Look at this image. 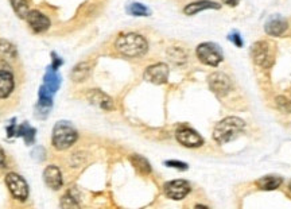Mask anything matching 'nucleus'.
I'll use <instances>...</instances> for the list:
<instances>
[{"mask_svg": "<svg viewBox=\"0 0 291 209\" xmlns=\"http://www.w3.org/2000/svg\"><path fill=\"white\" fill-rule=\"evenodd\" d=\"M115 47L120 54L135 58V57H140V55L147 53L149 43L146 41V38L139 35V34L128 33L123 34L117 38L116 42H115Z\"/></svg>", "mask_w": 291, "mask_h": 209, "instance_id": "obj_1", "label": "nucleus"}, {"mask_svg": "<svg viewBox=\"0 0 291 209\" xmlns=\"http://www.w3.org/2000/svg\"><path fill=\"white\" fill-rule=\"evenodd\" d=\"M246 127L244 120H241L236 116L225 117L220 123H217L213 131V139L216 141L219 145H225V143L231 142L235 138L243 132Z\"/></svg>", "mask_w": 291, "mask_h": 209, "instance_id": "obj_2", "label": "nucleus"}, {"mask_svg": "<svg viewBox=\"0 0 291 209\" xmlns=\"http://www.w3.org/2000/svg\"><path fill=\"white\" fill-rule=\"evenodd\" d=\"M79 134L69 121L61 120L54 125L53 130V146L57 150H66L77 141Z\"/></svg>", "mask_w": 291, "mask_h": 209, "instance_id": "obj_3", "label": "nucleus"}, {"mask_svg": "<svg viewBox=\"0 0 291 209\" xmlns=\"http://www.w3.org/2000/svg\"><path fill=\"white\" fill-rule=\"evenodd\" d=\"M251 57L254 59V62L258 66L263 67V69H268L272 66L275 59L274 47L270 42L267 41H259L252 45L251 47Z\"/></svg>", "mask_w": 291, "mask_h": 209, "instance_id": "obj_4", "label": "nucleus"}, {"mask_svg": "<svg viewBox=\"0 0 291 209\" xmlns=\"http://www.w3.org/2000/svg\"><path fill=\"white\" fill-rule=\"evenodd\" d=\"M196 54L201 62L209 66H219L223 61V51L212 42L201 43L196 50Z\"/></svg>", "mask_w": 291, "mask_h": 209, "instance_id": "obj_5", "label": "nucleus"}, {"mask_svg": "<svg viewBox=\"0 0 291 209\" xmlns=\"http://www.w3.org/2000/svg\"><path fill=\"white\" fill-rule=\"evenodd\" d=\"M6 184L14 198L21 201H26L29 198V185L22 176L17 173H9L6 176Z\"/></svg>", "mask_w": 291, "mask_h": 209, "instance_id": "obj_6", "label": "nucleus"}, {"mask_svg": "<svg viewBox=\"0 0 291 209\" xmlns=\"http://www.w3.org/2000/svg\"><path fill=\"white\" fill-rule=\"evenodd\" d=\"M208 84L210 91L213 93H216L217 96H224L232 88L231 79L225 73H221V72H216V73H212L209 76Z\"/></svg>", "mask_w": 291, "mask_h": 209, "instance_id": "obj_7", "label": "nucleus"}, {"mask_svg": "<svg viewBox=\"0 0 291 209\" xmlns=\"http://www.w3.org/2000/svg\"><path fill=\"white\" fill-rule=\"evenodd\" d=\"M169 79V66L166 63H155L146 69L144 80L155 85L165 84Z\"/></svg>", "mask_w": 291, "mask_h": 209, "instance_id": "obj_8", "label": "nucleus"}, {"mask_svg": "<svg viewBox=\"0 0 291 209\" xmlns=\"http://www.w3.org/2000/svg\"><path fill=\"white\" fill-rule=\"evenodd\" d=\"M190 192V185L185 180H174L165 185V194L171 200H182Z\"/></svg>", "mask_w": 291, "mask_h": 209, "instance_id": "obj_9", "label": "nucleus"}, {"mask_svg": "<svg viewBox=\"0 0 291 209\" xmlns=\"http://www.w3.org/2000/svg\"><path fill=\"white\" fill-rule=\"evenodd\" d=\"M177 141L185 147H200L204 143V139L201 138V135L197 131L191 130L189 127H182L177 131Z\"/></svg>", "mask_w": 291, "mask_h": 209, "instance_id": "obj_10", "label": "nucleus"}, {"mask_svg": "<svg viewBox=\"0 0 291 209\" xmlns=\"http://www.w3.org/2000/svg\"><path fill=\"white\" fill-rule=\"evenodd\" d=\"M26 19L34 33H45L46 30L50 27V19L38 10L30 11Z\"/></svg>", "mask_w": 291, "mask_h": 209, "instance_id": "obj_11", "label": "nucleus"}, {"mask_svg": "<svg viewBox=\"0 0 291 209\" xmlns=\"http://www.w3.org/2000/svg\"><path fill=\"white\" fill-rule=\"evenodd\" d=\"M43 180H45L46 185L49 188L54 189V190H58V189L62 188V173L55 165H50V166L46 167L45 172H43Z\"/></svg>", "mask_w": 291, "mask_h": 209, "instance_id": "obj_12", "label": "nucleus"}, {"mask_svg": "<svg viewBox=\"0 0 291 209\" xmlns=\"http://www.w3.org/2000/svg\"><path fill=\"white\" fill-rule=\"evenodd\" d=\"M264 30L271 37H280L287 30V21L280 15H272L266 22Z\"/></svg>", "mask_w": 291, "mask_h": 209, "instance_id": "obj_13", "label": "nucleus"}, {"mask_svg": "<svg viewBox=\"0 0 291 209\" xmlns=\"http://www.w3.org/2000/svg\"><path fill=\"white\" fill-rule=\"evenodd\" d=\"M88 100L91 101L92 104L100 107L101 109H105V111H111L113 109V101L112 99L105 95L104 92H101L99 89H92L91 92L88 93Z\"/></svg>", "mask_w": 291, "mask_h": 209, "instance_id": "obj_14", "label": "nucleus"}, {"mask_svg": "<svg viewBox=\"0 0 291 209\" xmlns=\"http://www.w3.org/2000/svg\"><path fill=\"white\" fill-rule=\"evenodd\" d=\"M42 87L46 88L47 91H50L51 93H55L61 87V76L57 72V69H53L51 66L47 67V71L43 77V84Z\"/></svg>", "mask_w": 291, "mask_h": 209, "instance_id": "obj_15", "label": "nucleus"}, {"mask_svg": "<svg viewBox=\"0 0 291 209\" xmlns=\"http://www.w3.org/2000/svg\"><path fill=\"white\" fill-rule=\"evenodd\" d=\"M15 81L14 76L9 71H0V99H7L13 93Z\"/></svg>", "mask_w": 291, "mask_h": 209, "instance_id": "obj_16", "label": "nucleus"}, {"mask_svg": "<svg viewBox=\"0 0 291 209\" xmlns=\"http://www.w3.org/2000/svg\"><path fill=\"white\" fill-rule=\"evenodd\" d=\"M220 9V5H217L214 2H210V0H200V2H194V3H190L187 5L185 9H183V13L191 17V15H197L201 11H205V10H219Z\"/></svg>", "mask_w": 291, "mask_h": 209, "instance_id": "obj_17", "label": "nucleus"}, {"mask_svg": "<svg viewBox=\"0 0 291 209\" xmlns=\"http://www.w3.org/2000/svg\"><path fill=\"white\" fill-rule=\"evenodd\" d=\"M282 177L279 176H266L256 181V185L263 190H275L282 185Z\"/></svg>", "mask_w": 291, "mask_h": 209, "instance_id": "obj_18", "label": "nucleus"}, {"mask_svg": "<svg viewBox=\"0 0 291 209\" xmlns=\"http://www.w3.org/2000/svg\"><path fill=\"white\" fill-rule=\"evenodd\" d=\"M129 162L132 163V166L135 167L140 174H143V176H147V174L151 173L150 162H149L144 157H141V155L132 154L129 157Z\"/></svg>", "mask_w": 291, "mask_h": 209, "instance_id": "obj_19", "label": "nucleus"}, {"mask_svg": "<svg viewBox=\"0 0 291 209\" xmlns=\"http://www.w3.org/2000/svg\"><path fill=\"white\" fill-rule=\"evenodd\" d=\"M35 128L31 127L29 123H22L21 125L17 127V132H15V136H21V138L25 139V142L27 145H31L35 141Z\"/></svg>", "mask_w": 291, "mask_h": 209, "instance_id": "obj_20", "label": "nucleus"}, {"mask_svg": "<svg viewBox=\"0 0 291 209\" xmlns=\"http://www.w3.org/2000/svg\"><path fill=\"white\" fill-rule=\"evenodd\" d=\"M92 72V65L89 62H81L73 69L71 72V79L75 80L76 83H81L89 77Z\"/></svg>", "mask_w": 291, "mask_h": 209, "instance_id": "obj_21", "label": "nucleus"}, {"mask_svg": "<svg viewBox=\"0 0 291 209\" xmlns=\"http://www.w3.org/2000/svg\"><path fill=\"white\" fill-rule=\"evenodd\" d=\"M17 49L13 43L6 39H0V57L5 59H15L17 58Z\"/></svg>", "mask_w": 291, "mask_h": 209, "instance_id": "obj_22", "label": "nucleus"}, {"mask_svg": "<svg viewBox=\"0 0 291 209\" xmlns=\"http://www.w3.org/2000/svg\"><path fill=\"white\" fill-rule=\"evenodd\" d=\"M127 13L129 15H132V17H149L151 14L150 9L149 7H146L144 5H141V3H129L127 6Z\"/></svg>", "mask_w": 291, "mask_h": 209, "instance_id": "obj_23", "label": "nucleus"}, {"mask_svg": "<svg viewBox=\"0 0 291 209\" xmlns=\"http://www.w3.org/2000/svg\"><path fill=\"white\" fill-rule=\"evenodd\" d=\"M10 2H11V6H13L14 11H15L18 17L26 19L30 13L29 2L27 0H10Z\"/></svg>", "mask_w": 291, "mask_h": 209, "instance_id": "obj_24", "label": "nucleus"}, {"mask_svg": "<svg viewBox=\"0 0 291 209\" xmlns=\"http://www.w3.org/2000/svg\"><path fill=\"white\" fill-rule=\"evenodd\" d=\"M169 57L173 62L175 63H182L186 61V54L183 53V50L178 49V47H173L169 50Z\"/></svg>", "mask_w": 291, "mask_h": 209, "instance_id": "obj_25", "label": "nucleus"}, {"mask_svg": "<svg viewBox=\"0 0 291 209\" xmlns=\"http://www.w3.org/2000/svg\"><path fill=\"white\" fill-rule=\"evenodd\" d=\"M276 104H278V108L283 112H290L291 111V101L287 100L286 97H276Z\"/></svg>", "mask_w": 291, "mask_h": 209, "instance_id": "obj_26", "label": "nucleus"}, {"mask_svg": "<svg viewBox=\"0 0 291 209\" xmlns=\"http://www.w3.org/2000/svg\"><path fill=\"white\" fill-rule=\"evenodd\" d=\"M165 165L173 169H178V170H187V165L185 162H179V161H166Z\"/></svg>", "mask_w": 291, "mask_h": 209, "instance_id": "obj_27", "label": "nucleus"}, {"mask_svg": "<svg viewBox=\"0 0 291 209\" xmlns=\"http://www.w3.org/2000/svg\"><path fill=\"white\" fill-rule=\"evenodd\" d=\"M51 59H53V63H51V67H53V69H58V67L63 63V59L61 58V57H58L57 53H54V51L51 53Z\"/></svg>", "mask_w": 291, "mask_h": 209, "instance_id": "obj_28", "label": "nucleus"}, {"mask_svg": "<svg viewBox=\"0 0 291 209\" xmlns=\"http://www.w3.org/2000/svg\"><path fill=\"white\" fill-rule=\"evenodd\" d=\"M33 158L42 162V161L45 159V149H43V147H37V149L33 151Z\"/></svg>", "mask_w": 291, "mask_h": 209, "instance_id": "obj_29", "label": "nucleus"}, {"mask_svg": "<svg viewBox=\"0 0 291 209\" xmlns=\"http://www.w3.org/2000/svg\"><path fill=\"white\" fill-rule=\"evenodd\" d=\"M228 39L231 42H233V43H235L237 47L243 46V41H241V37H240V34L239 33H232L228 37Z\"/></svg>", "mask_w": 291, "mask_h": 209, "instance_id": "obj_30", "label": "nucleus"}, {"mask_svg": "<svg viewBox=\"0 0 291 209\" xmlns=\"http://www.w3.org/2000/svg\"><path fill=\"white\" fill-rule=\"evenodd\" d=\"M17 127L18 125L15 124V119H13V120H11V124L7 127V135H9V136H14L15 132H17Z\"/></svg>", "mask_w": 291, "mask_h": 209, "instance_id": "obj_31", "label": "nucleus"}, {"mask_svg": "<svg viewBox=\"0 0 291 209\" xmlns=\"http://www.w3.org/2000/svg\"><path fill=\"white\" fill-rule=\"evenodd\" d=\"M224 5H228V6H231V7H235V6L239 3V0H221Z\"/></svg>", "mask_w": 291, "mask_h": 209, "instance_id": "obj_32", "label": "nucleus"}, {"mask_svg": "<svg viewBox=\"0 0 291 209\" xmlns=\"http://www.w3.org/2000/svg\"><path fill=\"white\" fill-rule=\"evenodd\" d=\"M5 162H6V155L5 153H3V150L0 149V167L5 165Z\"/></svg>", "mask_w": 291, "mask_h": 209, "instance_id": "obj_33", "label": "nucleus"}, {"mask_svg": "<svg viewBox=\"0 0 291 209\" xmlns=\"http://www.w3.org/2000/svg\"><path fill=\"white\" fill-rule=\"evenodd\" d=\"M288 188H290V192H291V184H290V186H288Z\"/></svg>", "mask_w": 291, "mask_h": 209, "instance_id": "obj_34", "label": "nucleus"}]
</instances>
